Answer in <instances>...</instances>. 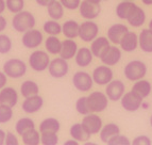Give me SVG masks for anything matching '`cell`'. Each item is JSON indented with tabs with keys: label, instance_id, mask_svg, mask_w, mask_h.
Listing matches in <instances>:
<instances>
[{
	"label": "cell",
	"instance_id": "44",
	"mask_svg": "<svg viewBox=\"0 0 152 145\" xmlns=\"http://www.w3.org/2000/svg\"><path fill=\"white\" fill-rule=\"evenodd\" d=\"M133 145H151V139L148 138L147 135H138L133 140L132 142Z\"/></svg>",
	"mask_w": 152,
	"mask_h": 145
},
{
	"label": "cell",
	"instance_id": "32",
	"mask_svg": "<svg viewBox=\"0 0 152 145\" xmlns=\"http://www.w3.org/2000/svg\"><path fill=\"white\" fill-rule=\"evenodd\" d=\"M47 11H48V14L52 19L54 21H58L61 19L64 15V7L61 3V1H52L50 4L47 7Z\"/></svg>",
	"mask_w": 152,
	"mask_h": 145
},
{
	"label": "cell",
	"instance_id": "31",
	"mask_svg": "<svg viewBox=\"0 0 152 145\" xmlns=\"http://www.w3.org/2000/svg\"><path fill=\"white\" fill-rule=\"evenodd\" d=\"M38 92H39V88H38L37 83H35L32 80L23 81L20 87V93L25 98L38 95Z\"/></svg>",
	"mask_w": 152,
	"mask_h": 145
},
{
	"label": "cell",
	"instance_id": "21",
	"mask_svg": "<svg viewBox=\"0 0 152 145\" xmlns=\"http://www.w3.org/2000/svg\"><path fill=\"white\" fill-rule=\"evenodd\" d=\"M77 52H78V46L72 38H67L62 42V49L60 52L61 58L65 60H70L74 57H76Z\"/></svg>",
	"mask_w": 152,
	"mask_h": 145
},
{
	"label": "cell",
	"instance_id": "7",
	"mask_svg": "<svg viewBox=\"0 0 152 145\" xmlns=\"http://www.w3.org/2000/svg\"><path fill=\"white\" fill-rule=\"evenodd\" d=\"M113 71L110 68L109 65H100L96 67L93 71V79L94 82L98 85H107L113 80Z\"/></svg>",
	"mask_w": 152,
	"mask_h": 145
},
{
	"label": "cell",
	"instance_id": "4",
	"mask_svg": "<svg viewBox=\"0 0 152 145\" xmlns=\"http://www.w3.org/2000/svg\"><path fill=\"white\" fill-rule=\"evenodd\" d=\"M87 102L91 113H98L104 111L107 108L109 98L107 94L102 92H93L87 96Z\"/></svg>",
	"mask_w": 152,
	"mask_h": 145
},
{
	"label": "cell",
	"instance_id": "9",
	"mask_svg": "<svg viewBox=\"0 0 152 145\" xmlns=\"http://www.w3.org/2000/svg\"><path fill=\"white\" fill-rule=\"evenodd\" d=\"M142 97H140L138 94H136L134 91H130L126 94H124L121 98V106L124 110L129 112L137 111L142 106Z\"/></svg>",
	"mask_w": 152,
	"mask_h": 145
},
{
	"label": "cell",
	"instance_id": "48",
	"mask_svg": "<svg viewBox=\"0 0 152 145\" xmlns=\"http://www.w3.org/2000/svg\"><path fill=\"white\" fill-rule=\"evenodd\" d=\"M52 1H54V0H36V3L38 5H42V7H48Z\"/></svg>",
	"mask_w": 152,
	"mask_h": 145
},
{
	"label": "cell",
	"instance_id": "19",
	"mask_svg": "<svg viewBox=\"0 0 152 145\" xmlns=\"http://www.w3.org/2000/svg\"><path fill=\"white\" fill-rule=\"evenodd\" d=\"M119 45L124 51H126V52H132V51H134L137 48V46L140 45L138 36L134 32L128 31L127 33L124 35V38H121V42H120Z\"/></svg>",
	"mask_w": 152,
	"mask_h": 145
},
{
	"label": "cell",
	"instance_id": "55",
	"mask_svg": "<svg viewBox=\"0 0 152 145\" xmlns=\"http://www.w3.org/2000/svg\"><path fill=\"white\" fill-rule=\"evenodd\" d=\"M150 125H151V127H152V115H151V117H150Z\"/></svg>",
	"mask_w": 152,
	"mask_h": 145
},
{
	"label": "cell",
	"instance_id": "42",
	"mask_svg": "<svg viewBox=\"0 0 152 145\" xmlns=\"http://www.w3.org/2000/svg\"><path fill=\"white\" fill-rule=\"evenodd\" d=\"M107 144L109 145H130L131 142H130V140L127 137H124V135H121L120 133H118V135L112 137L109 142H107Z\"/></svg>",
	"mask_w": 152,
	"mask_h": 145
},
{
	"label": "cell",
	"instance_id": "35",
	"mask_svg": "<svg viewBox=\"0 0 152 145\" xmlns=\"http://www.w3.org/2000/svg\"><path fill=\"white\" fill-rule=\"evenodd\" d=\"M23 142L26 145H38L41 142V138H39V132L35 128L28 130L23 135Z\"/></svg>",
	"mask_w": 152,
	"mask_h": 145
},
{
	"label": "cell",
	"instance_id": "17",
	"mask_svg": "<svg viewBox=\"0 0 152 145\" xmlns=\"http://www.w3.org/2000/svg\"><path fill=\"white\" fill-rule=\"evenodd\" d=\"M18 102V94L15 89L9 87L3 88L0 91V105H4L9 107H15Z\"/></svg>",
	"mask_w": 152,
	"mask_h": 145
},
{
	"label": "cell",
	"instance_id": "24",
	"mask_svg": "<svg viewBox=\"0 0 152 145\" xmlns=\"http://www.w3.org/2000/svg\"><path fill=\"white\" fill-rule=\"evenodd\" d=\"M93 57H94V54H93L91 49L87 47H82L79 49L76 54V63L80 67H86L91 63Z\"/></svg>",
	"mask_w": 152,
	"mask_h": 145
},
{
	"label": "cell",
	"instance_id": "28",
	"mask_svg": "<svg viewBox=\"0 0 152 145\" xmlns=\"http://www.w3.org/2000/svg\"><path fill=\"white\" fill-rule=\"evenodd\" d=\"M151 83H150L148 80H137L135 81V83L133 84V88H132V91H134L136 94H138L142 98H146L150 95L151 93Z\"/></svg>",
	"mask_w": 152,
	"mask_h": 145
},
{
	"label": "cell",
	"instance_id": "1",
	"mask_svg": "<svg viewBox=\"0 0 152 145\" xmlns=\"http://www.w3.org/2000/svg\"><path fill=\"white\" fill-rule=\"evenodd\" d=\"M12 26L14 30L17 32H27L28 30L34 28L35 26V17L33 16L32 13L28 11H21L19 13H16L15 16L13 17Z\"/></svg>",
	"mask_w": 152,
	"mask_h": 145
},
{
	"label": "cell",
	"instance_id": "11",
	"mask_svg": "<svg viewBox=\"0 0 152 145\" xmlns=\"http://www.w3.org/2000/svg\"><path fill=\"white\" fill-rule=\"evenodd\" d=\"M79 9H80V15H81V17L88 19V21L97 18L99 16V14H100V12H101L100 3L91 2L89 0H83Z\"/></svg>",
	"mask_w": 152,
	"mask_h": 145
},
{
	"label": "cell",
	"instance_id": "43",
	"mask_svg": "<svg viewBox=\"0 0 152 145\" xmlns=\"http://www.w3.org/2000/svg\"><path fill=\"white\" fill-rule=\"evenodd\" d=\"M60 1L64 8L68 10H77L78 8H80V4H81V0H60Z\"/></svg>",
	"mask_w": 152,
	"mask_h": 145
},
{
	"label": "cell",
	"instance_id": "10",
	"mask_svg": "<svg viewBox=\"0 0 152 145\" xmlns=\"http://www.w3.org/2000/svg\"><path fill=\"white\" fill-rule=\"evenodd\" d=\"M72 83L78 91L87 92L93 88L94 79L85 71H77L72 77Z\"/></svg>",
	"mask_w": 152,
	"mask_h": 145
},
{
	"label": "cell",
	"instance_id": "6",
	"mask_svg": "<svg viewBox=\"0 0 152 145\" xmlns=\"http://www.w3.org/2000/svg\"><path fill=\"white\" fill-rule=\"evenodd\" d=\"M99 32V27L94 21H84L80 25L79 38L85 43L93 42L97 38Z\"/></svg>",
	"mask_w": 152,
	"mask_h": 145
},
{
	"label": "cell",
	"instance_id": "15",
	"mask_svg": "<svg viewBox=\"0 0 152 145\" xmlns=\"http://www.w3.org/2000/svg\"><path fill=\"white\" fill-rule=\"evenodd\" d=\"M128 31H129V29L127 26L122 25V24H115V25L111 26L107 30V38L114 45H119L121 38H124V35Z\"/></svg>",
	"mask_w": 152,
	"mask_h": 145
},
{
	"label": "cell",
	"instance_id": "39",
	"mask_svg": "<svg viewBox=\"0 0 152 145\" xmlns=\"http://www.w3.org/2000/svg\"><path fill=\"white\" fill-rule=\"evenodd\" d=\"M13 116V110L9 106L0 105V124H5L11 121Z\"/></svg>",
	"mask_w": 152,
	"mask_h": 145
},
{
	"label": "cell",
	"instance_id": "40",
	"mask_svg": "<svg viewBox=\"0 0 152 145\" xmlns=\"http://www.w3.org/2000/svg\"><path fill=\"white\" fill-rule=\"evenodd\" d=\"M5 3H7V8H8V10L12 13L21 12L23 7H25L23 0H7Z\"/></svg>",
	"mask_w": 152,
	"mask_h": 145
},
{
	"label": "cell",
	"instance_id": "52",
	"mask_svg": "<svg viewBox=\"0 0 152 145\" xmlns=\"http://www.w3.org/2000/svg\"><path fill=\"white\" fill-rule=\"evenodd\" d=\"M142 3L146 5H151L152 4V0H142Z\"/></svg>",
	"mask_w": 152,
	"mask_h": 145
},
{
	"label": "cell",
	"instance_id": "22",
	"mask_svg": "<svg viewBox=\"0 0 152 145\" xmlns=\"http://www.w3.org/2000/svg\"><path fill=\"white\" fill-rule=\"evenodd\" d=\"M69 133H70V135L72 137L74 140L81 141V142L88 141L91 135L88 130L85 128V126L83 124H80V123L72 125L70 127V130H69Z\"/></svg>",
	"mask_w": 152,
	"mask_h": 145
},
{
	"label": "cell",
	"instance_id": "3",
	"mask_svg": "<svg viewBox=\"0 0 152 145\" xmlns=\"http://www.w3.org/2000/svg\"><path fill=\"white\" fill-rule=\"evenodd\" d=\"M3 71L10 78H21L27 73V65L19 59H10L3 65Z\"/></svg>",
	"mask_w": 152,
	"mask_h": 145
},
{
	"label": "cell",
	"instance_id": "53",
	"mask_svg": "<svg viewBox=\"0 0 152 145\" xmlns=\"http://www.w3.org/2000/svg\"><path fill=\"white\" fill-rule=\"evenodd\" d=\"M89 1H91V2H95V3H100V2H101V0H89Z\"/></svg>",
	"mask_w": 152,
	"mask_h": 145
},
{
	"label": "cell",
	"instance_id": "37",
	"mask_svg": "<svg viewBox=\"0 0 152 145\" xmlns=\"http://www.w3.org/2000/svg\"><path fill=\"white\" fill-rule=\"evenodd\" d=\"M76 109L78 111V113L82 115H86L91 113V110H89L88 107V102H87V97L83 96V97H80L76 102Z\"/></svg>",
	"mask_w": 152,
	"mask_h": 145
},
{
	"label": "cell",
	"instance_id": "2",
	"mask_svg": "<svg viewBox=\"0 0 152 145\" xmlns=\"http://www.w3.org/2000/svg\"><path fill=\"white\" fill-rule=\"evenodd\" d=\"M124 76L130 81H137L142 79L147 74V66L146 64L138 60L131 61L124 67Z\"/></svg>",
	"mask_w": 152,
	"mask_h": 145
},
{
	"label": "cell",
	"instance_id": "26",
	"mask_svg": "<svg viewBox=\"0 0 152 145\" xmlns=\"http://www.w3.org/2000/svg\"><path fill=\"white\" fill-rule=\"evenodd\" d=\"M120 132V128L119 126H117L114 123H110L107 124L104 127H102L101 131H100V139L103 143L107 144V142L110 141L112 137L118 135Z\"/></svg>",
	"mask_w": 152,
	"mask_h": 145
},
{
	"label": "cell",
	"instance_id": "49",
	"mask_svg": "<svg viewBox=\"0 0 152 145\" xmlns=\"http://www.w3.org/2000/svg\"><path fill=\"white\" fill-rule=\"evenodd\" d=\"M5 137H7L5 132L2 129H0V145H2L5 143Z\"/></svg>",
	"mask_w": 152,
	"mask_h": 145
},
{
	"label": "cell",
	"instance_id": "20",
	"mask_svg": "<svg viewBox=\"0 0 152 145\" xmlns=\"http://www.w3.org/2000/svg\"><path fill=\"white\" fill-rule=\"evenodd\" d=\"M121 59V50L118 47L115 46H111L105 54L102 56V58L100 59L102 61V63L109 66H114L116 65Z\"/></svg>",
	"mask_w": 152,
	"mask_h": 145
},
{
	"label": "cell",
	"instance_id": "14",
	"mask_svg": "<svg viewBox=\"0 0 152 145\" xmlns=\"http://www.w3.org/2000/svg\"><path fill=\"white\" fill-rule=\"evenodd\" d=\"M82 124L85 126L91 135H96L100 132L102 129V120L99 115L95 113H89L86 114L82 120Z\"/></svg>",
	"mask_w": 152,
	"mask_h": 145
},
{
	"label": "cell",
	"instance_id": "36",
	"mask_svg": "<svg viewBox=\"0 0 152 145\" xmlns=\"http://www.w3.org/2000/svg\"><path fill=\"white\" fill-rule=\"evenodd\" d=\"M44 31H45L46 33L49 34V35H58V34L62 32V26L56 21H46L44 24Z\"/></svg>",
	"mask_w": 152,
	"mask_h": 145
},
{
	"label": "cell",
	"instance_id": "12",
	"mask_svg": "<svg viewBox=\"0 0 152 145\" xmlns=\"http://www.w3.org/2000/svg\"><path fill=\"white\" fill-rule=\"evenodd\" d=\"M105 94L112 102L121 100L124 94V83L121 80H112L109 84H107Z\"/></svg>",
	"mask_w": 152,
	"mask_h": 145
},
{
	"label": "cell",
	"instance_id": "54",
	"mask_svg": "<svg viewBox=\"0 0 152 145\" xmlns=\"http://www.w3.org/2000/svg\"><path fill=\"white\" fill-rule=\"evenodd\" d=\"M149 29H150V30H152V19L150 21V23H149Z\"/></svg>",
	"mask_w": 152,
	"mask_h": 145
},
{
	"label": "cell",
	"instance_id": "5",
	"mask_svg": "<svg viewBox=\"0 0 152 145\" xmlns=\"http://www.w3.org/2000/svg\"><path fill=\"white\" fill-rule=\"evenodd\" d=\"M50 59L47 52L43 50H36L32 52L29 58V64L31 68L35 71H44L49 67Z\"/></svg>",
	"mask_w": 152,
	"mask_h": 145
},
{
	"label": "cell",
	"instance_id": "25",
	"mask_svg": "<svg viewBox=\"0 0 152 145\" xmlns=\"http://www.w3.org/2000/svg\"><path fill=\"white\" fill-rule=\"evenodd\" d=\"M140 47L142 51L151 54L152 52V30L150 29H144L138 36Z\"/></svg>",
	"mask_w": 152,
	"mask_h": 145
},
{
	"label": "cell",
	"instance_id": "41",
	"mask_svg": "<svg viewBox=\"0 0 152 145\" xmlns=\"http://www.w3.org/2000/svg\"><path fill=\"white\" fill-rule=\"evenodd\" d=\"M12 49V41L8 35L0 34V54H5Z\"/></svg>",
	"mask_w": 152,
	"mask_h": 145
},
{
	"label": "cell",
	"instance_id": "33",
	"mask_svg": "<svg viewBox=\"0 0 152 145\" xmlns=\"http://www.w3.org/2000/svg\"><path fill=\"white\" fill-rule=\"evenodd\" d=\"M46 50L51 54H58L61 52L62 42L56 38V35H50L45 42Z\"/></svg>",
	"mask_w": 152,
	"mask_h": 145
},
{
	"label": "cell",
	"instance_id": "13",
	"mask_svg": "<svg viewBox=\"0 0 152 145\" xmlns=\"http://www.w3.org/2000/svg\"><path fill=\"white\" fill-rule=\"evenodd\" d=\"M23 45L26 48H36L43 43V34L39 30L31 29L25 32L21 38Z\"/></svg>",
	"mask_w": 152,
	"mask_h": 145
},
{
	"label": "cell",
	"instance_id": "27",
	"mask_svg": "<svg viewBox=\"0 0 152 145\" xmlns=\"http://www.w3.org/2000/svg\"><path fill=\"white\" fill-rule=\"evenodd\" d=\"M80 25L75 21H67L62 26V33L67 38H76L79 36Z\"/></svg>",
	"mask_w": 152,
	"mask_h": 145
},
{
	"label": "cell",
	"instance_id": "46",
	"mask_svg": "<svg viewBox=\"0 0 152 145\" xmlns=\"http://www.w3.org/2000/svg\"><path fill=\"white\" fill-rule=\"evenodd\" d=\"M5 84H7V75L4 71L3 73L0 71V90L3 89L5 87Z\"/></svg>",
	"mask_w": 152,
	"mask_h": 145
},
{
	"label": "cell",
	"instance_id": "38",
	"mask_svg": "<svg viewBox=\"0 0 152 145\" xmlns=\"http://www.w3.org/2000/svg\"><path fill=\"white\" fill-rule=\"evenodd\" d=\"M41 142L44 145H56L58 143V137L56 132H43Z\"/></svg>",
	"mask_w": 152,
	"mask_h": 145
},
{
	"label": "cell",
	"instance_id": "34",
	"mask_svg": "<svg viewBox=\"0 0 152 145\" xmlns=\"http://www.w3.org/2000/svg\"><path fill=\"white\" fill-rule=\"evenodd\" d=\"M33 128H35V124H34L33 120H31L30 117H23L15 125L16 132L19 135H23L28 130L33 129Z\"/></svg>",
	"mask_w": 152,
	"mask_h": 145
},
{
	"label": "cell",
	"instance_id": "30",
	"mask_svg": "<svg viewBox=\"0 0 152 145\" xmlns=\"http://www.w3.org/2000/svg\"><path fill=\"white\" fill-rule=\"evenodd\" d=\"M60 122L54 117H48L45 119L39 125V132H58L60 130Z\"/></svg>",
	"mask_w": 152,
	"mask_h": 145
},
{
	"label": "cell",
	"instance_id": "8",
	"mask_svg": "<svg viewBox=\"0 0 152 145\" xmlns=\"http://www.w3.org/2000/svg\"><path fill=\"white\" fill-rule=\"evenodd\" d=\"M49 74L53 78H63L68 74L69 66L67 63V60L63 58H56L53 59L49 64Z\"/></svg>",
	"mask_w": 152,
	"mask_h": 145
},
{
	"label": "cell",
	"instance_id": "23",
	"mask_svg": "<svg viewBox=\"0 0 152 145\" xmlns=\"http://www.w3.org/2000/svg\"><path fill=\"white\" fill-rule=\"evenodd\" d=\"M128 23L130 26L134 27V28H138L140 26H142L146 21V14L145 11L142 8H140L138 5H136L134 10L132 11V13L128 17Z\"/></svg>",
	"mask_w": 152,
	"mask_h": 145
},
{
	"label": "cell",
	"instance_id": "45",
	"mask_svg": "<svg viewBox=\"0 0 152 145\" xmlns=\"http://www.w3.org/2000/svg\"><path fill=\"white\" fill-rule=\"evenodd\" d=\"M5 144L7 145H18V140L16 135H14V133L8 132L7 137H5Z\"/></svg>",
	"mask_w": 152,
	"mask_h": 145
},
{
	"label": "cell",
	"instance_id": "50",
	"mask_svg": "<svg viewBox=\"0 0 152 145\" xmlns=\"http://www.w3.org/2000/svg\"><path fill=\"white\" fill-rule=\"evenodd\" d=\"M5 7H7V3H5L4 0H0V14L4 12Z\"/></svg>",
	"mask_w": 152,
	"mask_h": 145
},
{
	"label": "cell",
	"instance_id": "18",
	"mask_svg": "<svg viewBox=\"0 0 152 145\" xmlns=\"http://www.w3.org/2000/svg\"><path fill=\"white\" fill-rule=\"evenodd\" d=\"M44 105L43 97L39 95L27 97L23 102V110L26 113H35L42 109Z\"/></svg>",
	"mask_w": 152,
	"mask_h": 145
},
{
	"label": "cell",
	"instance_id": "47",
	"mask_svg": "<svg viewBox=\"0 0 152 145\" xmlns=\"http://www.w3.org/2000/svg\"><path fill=\"white\" fill-rule=\"evenodd\" d=\"M7 25H8V23L5 21V18L0 14V32H2L3 30H5Z\"/></svg>",
	"mask_w": 152,
	"mask_h": 145
},
{
	"label": "cell",
	"instance_id": "51",
	"mask_svg": "<svg viewBox=\"0 0 152 145\" xmlns=\"http://www.w3.org/2000/svg\"><path fill=\"white\" fill-rule=\"evenodd\" d=\"M79 143H78V141L77 140H69V141H67V142H65L64 143V145H78Z\"/></svg>",
	"mask_w": 152,
	"mask_h": 145
},
{
	"label": "cell",
	"instance_id": "29",
	"mask_svg": "<svg viewBox=\"0 0 152 145\" xmlns=\"http://www.w3.org/2000/svg\"><path fill=\"white\" fill-rule=\"evenodd\" d=\"M136 4L132 2V1H127V0H122V2H120L117 5L116 8V15L120 18V19H128L129 15L132 13V11L134 10Z\"/></svg>",
	"mask_w": 152,
	"mask_h": 145
},
{
	"label": "cell",
	"instance_id": "16",
	"mask_svg": "<svg viewBox=\"0 0 152 145\" xmlns=\"http://www.w3.org/2000/svg\"><path fill=\"white\" fill-rule=\"evenodd\" d=\"M110 47H111V45H110L109 38H104V36H100V38H96L94 41L91 42V50L93 52V54H94V57L101 59L102 56L107 52Z\"/></svg>",
	"mask_w": 152,
	"mask_h": 145
},
{
	"label": "cell",
	"instance_id": "56",
	"mask_svg": "<svg viewBox=\"0 0 152 145\" xmlns=\"http://www.w3.org/2000/svg\"><path fill=\"white\" fill-rule=\"evenodd\" d=\"M127 1H133V0H127Z\"/></svg>",
	"mask_w": 152,
	"mask_h": 145
}]
</instances>
